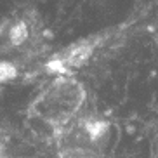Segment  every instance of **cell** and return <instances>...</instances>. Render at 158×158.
Instances as JSON below:
<instances>
[{"mask_svg":"<svg viewBox=\"0 0 158 158\" xmlns=\"http://www.w3.org/2000/svg\"><path fill=\"white\" fill-rule=\"evenodd\" d=\"M30 35L28 24L26 23H16L12 28L9 30V38L12 45H21V44L26 42V38Z\"/></svg>","mask_w":158,"mask_h":158,"instance_id":"3957f363","label":"cell"},{"mask_svg":"<svg viewBox=\"0 0 158 158\" xmlns=\"http://www.w3.org/2000/svg\"><path fill=\"white\" fill-rule=\"evenodd\" d=\"M110 141V127L99 116H75L56 129L57 151L63 158H99Z\"/></svg>","mask_w":158,"mask_h":158,"instance_id":"6da1fadb","label":"cell"},{"mask_svg":"<svg viewBox=\"0 0 158 158\" xmlns=\"http://www.w3.org/2000/svg\"><path fill=\"white\" fill-rule=\"evenodd\" d=\"M85 102L84 87L73 78H56L31 102L30 111L47 125L59 129L78 115Z\"/></svg>","mask_w":158,"mask_h":158,"instance_id":"7a4b0ae2","label":"cell"}]
</instances>
